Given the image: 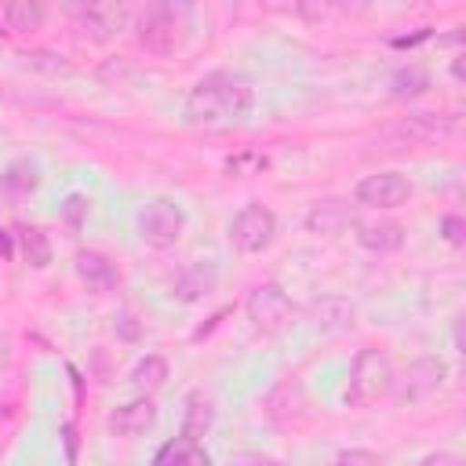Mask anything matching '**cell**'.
<instances>
[{
    "mask_svg": "<svg viewBox=\"0 0 466 466\" xmlns=\"http://www.w3.org/2000/svg\"><path fill=\"white\" fill-rule=\"evenodd\" d=\"M255 106V87L237 76V73H208L204 80H197L182 102V116L189 124H204V127H226V124H240L248 120Z\"/></svg>",
    "mask_w": 466,
    "mask_h": 466,
    "instance_id": "6da1fadb",
    "label": "cell"
},
{
    "mask_svg": "<svg viewBox=\"0 0 466 466\" xmlns=\"http://www.w3.org/2000/svg\"><path fill=\"white\" fill-rule=\"evenodd\" d=\"M397 386V368L390 360L386 350H375V346H364L350 371H346V390H342V400L350 408H368L375 404L379 397H386L390 390Z\"/></svg>",
    "mask_w": 466,
    "mask_h": 466,
    "instance_id": "7a4b0ae2",
    "label": "cell"
},
{
    "mask_svg": "<svg viewBox=\"0 0 466 466\" xmlns=\"http://www.w3.org/2000/svg\"><path fill=\"white\" fill-rule=\"evenodd\" d=\"M135 29H138V44L153 55H167L178 47L182 40V29H186V7H175V4H149L138 11L135 18Z\"/></svg>",
    "mask_w": 466,
    "mask_h": 466,
    "instance_id": "3957f363",
    "label": "cell"
},
{
    "mask_svg": "<svg viewBox=\"0 0 466 466\" xmlns=\"http://www.w3.org/2000/svg\"><path fill=\"white\" fill-rule=\"evenodd\" d=\"M135 226H138L142 244L164 251V248H175V244H178V237H182V229H186V211H182V204L171 200V197H153V200L138 211V222H135Z\"/></svg>",
    "mask_w": 466,
    "mask_h": 466,
    "instance_id": "277c9868",
    "label": "cell"
},
{
    "mask_svg": "<svg viewBox=\"0 0 466 466\" xmlns=\"http://www.w3.org/2000/svg\"><path fill=\"white\" fill-rule=\"evenodd\" d=\"M226 233H229V244L240 255H258V251H266L277 240V215L266 204H244L229 218Z\"/></svg>",
    "mask_w": 466,
    "mask_h": 466,
    "instance_id": "5b68a950",
    "label": "cell"
},
{
    "mask_svg": "<svg viewBox=\"0 0 466 466\" xmlns=\"http://www.w3.org/2000/svg\"><path fill=\"white\" fill-rule=\"evenodd\" d=\"M415 193V182L404 175V171H375V175H364L353 189V200L360 208H375V211H390V208H400L408 204Z\"/></svg>",
    "mask_w": 466,
    "mask_h": 466,
    "instance_id": "8992f818",
    "label": "cell"
},
{
    "mask_svg": "<svg viewBox=\"0 0 466 466\" xmlns=\"http://www.w3.org/2000/svg\"><path fill=\"white\" fill-rule=\"evenodd\" d=\"M248 317L262 335H277L291 324V299L280 284L266 280L248 295Z\"/></svg>",
    "mask_w": 466,
    "mask_h": 466,
    "instance_id": "52a82bcc",
    "label": "cell"
},
{
    "mask_svg": "<svg viewBox=\"0 0 466 466\" xmlns=\"http://www.w3.org/2000/svg\"><path fill=\"white\" fill-rule=\"evenodd\" d=\"M76 277L87 284V291H95V295H113V291H120V284H124V277H120V269L113 266V258H106L102 251H80L76 255Z\"/></svg>",
    "mask_w": 466,
    "mask_h": 466,
    "instance_id": "ba28073f",
    "label": "cell"
},
{
    "mask_svg": "<svg viewBox=\"0 0 466 466\" xmlns=\"http://www.w3.org/2000/svg\"><path fill=\"white\" fill-rule=\"evenodd\" d=\"M350 226H357V215L350 208V200H317L306 211V229L317 237H339Z\"/></svg>",
    "mask_w": 466,
    "mask_h": 466,
    "instance_id": "9c48e42d",
    "label": "cell"
},
{
    "mask_svg": "<svg viewBox=\"0 0 466 466\" xmlns=\"http://www.w3.org/2000/svg\"><path fill=\"white\" fill-rule=\"evenodd\" d=\"M157 426V404L149 397H135L127 404H120L113 415H109V430L116 437H142Z\"/></svg>",
    "mask_w": 466,
    "mask_h": 466,
    "instance_id": "30bf717a",
    "label": "cell"
},
{
    "mask_svg": "<svg viewBox=\"0 0 466 466\" xmlns=\"http://www.w3.org/2000/svg\"><path fill=\"white\" fill-rule=\"evenodd\" d=\"M76 18H80V29H87L95 40H106V36H113L116 29H124L131 22V7H124V4H87V7H76Z\"/></svg>",
    "mask_w": 466,
    "mask_h": 466,
    "instance_id": "8fae6325",
    "label": "cell"
},
{
    "mask_svg": "<svg viewBox=\"0 0 466 466\" xmlns=\"http://www.w3.org/2000/svg\"><path fill=\"white\" fill-rule=\"evenodd\" d=\"M444 375H448V368H444L441 357H422V360H415V364L408 368V382H404L400 397H404V400H422V397H430L433 390H441Z\"/></svg>",
    "mask_w": 466,
    "mask_h": 466,
    "instance_id": "7c38bea8",
    "label": "cell"
},
{
    "mask_svg": "<svg viewBox=\"0 0 466 466\" xmlns=\"http://www.w3.org/2000/svg\"><path fill=\"white\" fill-rule=\"evenodd\" d=\"M149 466H211V455L204 451L200 441H189V437H171L167 444L157 448L153 462Z\"/></svg>",
    "mask_w": 466,
    "mask_h": 466,
    "instance_id": "4fadbf2b",
    "label": "cell"
},
{
    "mask_svg": "<svg viewBox=\"0 0 466 466\" xmlns=\"http://www.w3.org/2000/svg\"><path fill=\"white\" fill-rule=\"evenodd\" d=\"M353 229H357V244H360V248H368V251H379V255L397 251V248L404 244V226L386 222V218H375V222H357Z\"/></svg>",
    "mask_w": 466,
    "mask_h": 466,
    "instance_id": "5bb4252c",
    "label": "cell"
},
{
    "mask_svg": "<svg viewBox=\"0 0 466 466\" xmlns=\"http://www.w3.org/2000/svg\"><path fill=\"white\" fill-rule=\"evenodd\" d=\"M36 186H40V167L33 160H15L0 175V193L4 197H15V200L18 197H29Z\"/></svg>",
    "mask_w": 466,
    "mask_h": 466,
    "instance_id": "9a60e30c",
    "label": "cell"
},
{
    "mask_svg": "<svg viewBox=\"0 0 466 466\" xmlns=\"http://www.w3.org/2000/svg\"><path fill=\"white\" fill-rule=\"evenodd\" d=\"M215 422V408L204 393H189L186 397V415H182V437L189 441H200Z\"/></svg>",
    "mask_w": 466,
    "mask_h": 466,
    "instance_id": "2e32d148",
    "label": "cell"
},
{
    "mask_svg": "<svg viewBox=\"0 0 466 466\" xmlns=\"http://www.w3.org/2000/svg\"><path fill=\"white\" fill-rule=\"evenodd\" d=\"M211 284H215V269H211V266H204V262H197V266H189V269H182V273L175 277L171 295H178V299L193 302V299H200Z\"/></svg>",
    "mask_w": 466,
    "mask_h": 466,
    "instance_id": "e0dca14e",
    "label": "cell"
},
{
    "mask_svg": "<svg viewBox=\"0 0 466 466\" xmlns=\"http://www.w3.org/2000/svg\"><path fill=\"white\" fill-rule=\"evenodd\" d=\"M15 240H18L22 258H25L29 266L44 269V266L51 262V244H47L44 229H36V226H18V229H15Z\"/></svg>",
    "mask_w": 466,
    "mask_h": 466,
    "instance_id": "ac0fdd59",
    "label": "cell"
},
{
    "mask_svg": "<svg viewBox=\"0 0 466 466\" xmlns=\"http://www.w3.org/2000/svg\"><path fill=\"white\" fill-rule=\"evenodd\" d=\"M164 379H167V360H164L160 353H146V357L131 368V382H135V390H142V393H153L157 386H164Z\"/></svg>",
    "mask_w": 466,
    "mask_h": 466,
    "instance_id": "d6986e66",
    "label": "cell"
},
{
    "mask_svg": "<svg viewBox=\"0 0 466 466\" xmlns=\"http://www.w3.org/2000/svg\"><path fill=\"white\" fill-rule=\"evenodd\" d=\"M4 18H7L11 29H33V25L44 22V7L40 4H7Z\"/></svg>",
    "mask_w": 466,
    "mask_h": 466,
    "instance_id": "ffe728a7",
    "label": "cell"
},
{
    "mask_svg": "<svg viewBox=\"0 0 466 466\" xmlns=\"http://www.w3.org/2000/svg\"><path fill=\"white\" fill-rule=\"evenodd\" d=\"M426 87H430V76H426L422 69H415V66H411V69H400V73L393 76V95H400V98H404V95H419V91H426Z\"/></svg>",
    "mask_w": 466,
    "mask_h": 466,
    "instance_id": "44dd1931",
    "label": "cell"
},
{
    "mask_svg": "<svg viewBox=\"0 0 466 466\" xmlns=\"http://www.w3.org/2000/svg\"><path fill=\"white\" fill-rule=\"evenodd\" d=\"M331 466H382V459L375 451H368V448H346V451L335 455Z\"/></svg>",
    "mask_w": 466,
    "mask_h": 466,
    "instance_id": "7402d4cb",
    "label": "cell"
},
{
    "mask_svg": "<svg viewBox=\"0 0 466 466\" xmlns=\"http://www.w3.org/2000/svg\"><path fill=\"white\" fill-rule=\"evenodd\" d=\"M87 204H91L87 197H80V193H69V197H66V204H62V215H66L73 226H80V218L87 215Z\"/></svg>",
    "mask_w": 466,
    "mask_h": 466,
    "instance_id": "603a6c76",
    "label": "cell"
},
{
    "mask_svg": "<svg viewBox=\"0 0 466 466\" xmlns=\"http://www.w3.org/2000/svg\"><path fill=\"white\" fill-rule=\"evenodd\" d=\"M441 229H444V240H448L451 248H459V244H462V218H459V215H444Z\"/></svg>",
    "mask_w": 466,
    "mask_h": 466,
    "instance_id": "cb8c5ba5",
    "label": "cell"
},
{
    "mask_svg": "<svg viewBox=\"0 0 466 466\" xmlns=\"http://www.w3.org/2000/svg\"><path fill=\"white\" fill-rule=\"evenodd\" d=\"M226 167H229L233 175H240L244 167H266V157H258V153H244V157H233Z\"/></svg>",
    "mask_w": 466,
    "mask_h": 466,
    "instance_id": "d4e9b609",
    "label": "cell"
},
{
    "mask_svg": "<svg viewBox=\"0 0 466 466\" xmlns=\"http://www.w3.org/2000/svg\"><path fill=\"white\" fill-rule=\"evenodd\" d=\"M62 437H66V459H69V466H73V462H76V430L66 422V426H62Z\"/></svg>",
    "mask_w": 466,
    "mask_h": 466,
    "instance_id": "484cf974",
    "label": "cell"
},
{
    "mask_svg": "<svg viewBox=\"0 0 466 466\" xmlns=\"http://www.w3.org/2000/svg\"><path fill=\"white\" fill-rule=\"evenodd\" d=\"M419 466H455V459L451 455H426Z\"/></svg>",
    "mask_w": 466,
    "mask_h": 466,
    "instance_id": "4316f807",
    "label": "cell"
},
{
    "mask_svg": "<svg viewBox=\"0 0 466 466\" xmlns=\"http://www.w3.org/2000/svg\"><path fill=\"white\" fill-rule=\"evenodd\" d=\"M0 248H4V255H11V240L4 237V229H0Z\"/></svg>",
    "mask_w": 466,
    "mask_h": 466,
    "instance_id": "83f0119b",
    "label": "cell"
},
{
    "mask_svg": "<svg viewBox=\"0 0 466 466\" xmlns=\"http://www.w3.org/2000/svg\"><path fill=\"white\" fill-rule=\"evenodd\" d=\"M251 466H284V462H277V459H258V462H251Z\"/></svg>",
    "mask_w": 466,
    "mask_h": 466,
    "instance_id": "f1b7e54d",
    "label": "cell"
}]
</instances>
